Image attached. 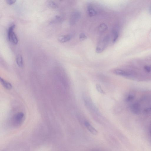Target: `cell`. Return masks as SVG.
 <instances>
[{
  "label": "cell",
  "instance_id": "cell-1",
  "mask_svg": "<svg viewBox=\"0 0 151 151\" xmlns=\"http://www.w3.org/2000/svg\"><path fill=\"white\" fill-rule=\"evenodd\" d=\"M109 40V36H105L103 39L101 40L96 46V53H100L105 50L108 45Z\"/></svg>",
  "mask_w": 151,
  "mask_h": 151
},
{
  "label": "cell",
  "instance_id": "cell-2",
  "mask_svg": "<svg viewBox=\"0 0 151 151\" xmlns=\"http://www.w3.org/2000/svg\"><path fill=\"white\" fill-rule=\"evenodd\" d=\"M25 116L23 113H18L15 115L13 118V121L14 125L19 126L23 122Z\"/></svg>",
  "mask_w": 151,
  "mask_h": 151
},
{
  "label": "cell",
  "instance_id": "cell-3",
  "mask_svg": "<svg viewBox=\"0 0 151 151\" xmlns=\"http://www.w3.org/2000/svg\"><path fill=\"white\" fill-rule=\"evenodd\" d=\"M81 13L78 11H75L72 13L69 19V23L70 25L73 26L75 25L80 19Z\"/></svg>",
  "mask_w": 151,
  "mask_h": 151
},
{
  "label": "cell",
  "instance_id": "cell-4",
  "mask_svg": "<svg viewBox=\"0 0 151 151\" xmlns=\"http://www.w3.org/2000/svg\"><path fill=\"white\" fill-rule=\"evenodd\" d=\"M72 36L71 34H66L59 36L58 38V41L61 43L66 42L71 40Z\"/></svg>",
  "mask_w": 151,
  "mask_h": 151
},
{
  "label": "cell",
  "instance_id": "cell-5",
  "mask_svg": "<svg viewBox=\"0 0 151 151\" xmlns=\"http://www.w3.org/2000/svg\"><path fill=\"white\" fill-rule=\"evenodd\" d=\"M85 125L89 131L92 134L95 135L98 134V132L97 130L89 122L87 121L85 123Z\"/></svg>",
  "mask_w": 151,
  "mask_h": 151
},
{
  "label": "cell",
  "instance_id": "cell-6",
  "mask_svg": "<svg viewBox=\"0 0 151 151\" xmlns=\"http://www.w3.org/2000/svg\"><path fill=\"white\" fill-rule=\"evenodd\" d=\"M114 73L115 75L123 76H130L131 74L121 69H117L114 71Z\"/></svg>",
  "mask_w": 151,
  "mask_h": 151
},
{
  "label": "cell",
  "instance_id": "cell-7",
  "mask_svg": "<svg viewBox=\"0 0 151 151\" xmlns=\"http://www.w3.org/2000/svg\"><path fill=\"white\" fill-rule=\"evenodd\" d=\"M1 82L2 86L7 90H11L13 88V86L10 83L2 78H1Z\"/></svg>",
  "mask_w": 151,
  "mask_h": 151
},
{
  "label": "cell",
  "instance_id": "cell-8",
  "mask_svg": "<svg viewBox=\"0 0 151 151\" xmlns=\"http://www.w3.org/2000/svg\"><path fill=\"white\" fill-rule=\"evenodd\" d=\"M16 61L17 65L19 67L23 68L24 67L23 59L20 54L17 55L16 58Z\"/></svg>",
  "mask_w": 151,
  "mask_h": 151
},
{
  "label": "cell",
  "instance_id": "cell-9",
  "mask_svg": "<svg viewBox=\"0 0 151 151\" xmlns=\"http://www.w3.org/2000/svg\"><path fill=\"white\" fill-rule=\"evenodd\" d=\"M132 112L136 114H138L140 112V107L139 104L135 103L133 104L131 107Z\"/></svg>",
  "mask_w": 151,
  "mask_h": 151
},
{
  "label": "cell",
  "instance_id": "cell-10",
  "mask_svg": "<svg viewBox=\"0 0 151 151\" xmlns=\"http://www.w3.org/2000/svg\"><path fill=\"white\" fill-rule=\"evenodd\" d=\"M108 27L104 23H102L100 24L98 28V31L100 34L103 33L108 30Z\"/></svg>",
  "mask_w": 151,
  "mask_h": 151
},
{
  "label": "cell",
  "instance_id": "cell-11",
  "mask_svg": "<svg viewBox=\"0 0 151 151\" xmlns=\"http://www.w3.org/2000/svg\"><path fill=\"white\" fill-rule=\"evenodd\" d=\"M15 28V25L14 24L11 25L9 28L8 31H7V37L9 41L12 34L14 32L13 31Z\"/></svg>",
  "mask_w": 151,
  "mask_h": 151
},
{
  "label": "cell",
  "instance_id": "cell-12",
  "mask_svg": "<svg viewBox=\"0 0 151 151\" xmlns=\"http://www.w3.org/2000/svg\"><path fill=\"white\" fill-rule=\"evenodd\" d=\"M87 12L89 15L90 17L95 16L97 14V12L93 7L89 6L87 8Z\"/></svg>",
  "mask_w": 151,
  "mask_h": 151
},
{
  "label": "cell",
  "instance_id": "cell-13",
  "mask_svg": "<svg viewBox=\"0 0 151 151\" xmlns=\"http://www.w3.org/2000/svg\"><path fill=\"white\" fill-rule=\"evenodd\" d=\"M10 41H11L14 44L17 45L18 43V39L16 34L14 32L12 34L10 39Z\"/></svg>",
  "mask_w": 151,
  "mask_h": 151
},
{
  "label": "cell",
  "instance_id": "cell-14",
  "mask_svg": "<svg viewBox=\"0 0 151 151\" xmlns=\"http://www.w3.org/2000/svg\"><path fill=\"white\" fill-rule=\"evenodd\" d=\"M47 4L48 7L56 9L58 7L57 4L53 1H48Z\"/></svg>",
  "mask_w": 151,
  "mask_h": 151
},
{
  "label": "cell",
  "instance_id": "cell-15",
  "mask_svg": "<svg viewBox=\"0 0 151 151\" xmlns=\"http://www.w3.org/2000/svg\"><path fill=\"white\" fill-rule=\"evenodd\" d=\"M62 21V19L61 16H56L51 21L50 23L53 24L56 23H59Z\"/></svg>",
  "mask_w": 151,
  "mask_h": 151
},
{
  "label": "cell",
  "instance_id": "cell-16",
  "mask_svg": "<svg viewBox=\"0 0 151 151\" xmlns=\"http://www.w3.org/2000/svg\"><path fill=\"white\" fill-rule=\"evenodd\" d=\"M113 42L115 43L118 38L119 34L118 32L115 30H113Z\"/></svg>",
  "mask_w": 151,
  "mask_h": 151
},
{
  "label": "cell",
  "instance_id": "cell-17",
  "mask_svg": "<svg viewBox=\"0 0 151 151\" xmlns=\"http://www.w3.org/2000/svg\"><path fill=\"white\" fill-rule=\"evenodd\" d=\"M135 98V95L132 94L128 95L126 98V101L127 102H130L133 100Z\"/></svg>",
  "mask_w": 151,
  "mask_h": 151
},
{
  "label": "cell",
  "instance_id": "cell-18",
  "mask_svg": "<svg viewBox=\"0 0 151 151\" xmlns=\"http://www.w3.org/2000/svg\"><path fill=\"white\" fill-rule=\"evenodd\" d=\"M96 88L97 91L100 93L102 94H105V92L103 90L101 86L100 85H99V84H97V85H96Z\"/></svg>",
  "mask_w": 151,
  "mask_h": 151
},
{
  "label": "cell",
  "instance_id": "cell-19",
  "mask_svg": "<svg viewBox=\"0 0 151 151\" xmlns=\"http://www.w3.org/2000/svg\"><path fill=\"white\" fill-rule=\"evenodd\" d=\"M87 38V37L86 35L83 33H81L79 36V39L81 41L85 40Z\"/></svg>",
  "mask_w": 151,
  "mask_h": 151
},
{
  "label": "cell",
  "instance_id": "cell-20",
  "mask_svg": "<svg viewBox=\"0 0 151 151\" xmlns=\"http://www.w3.org/2000/svg\"><path fill=\"white\" fill-rule=\"evenodd\" d=\"M6 1L7 4L9 5H11L15 3L16 1V0H6Z\"/></svg>",
  "mask_w": 151,
  "mask_h": 151
},
{
  "label": "cell",
  "instance_id": "cell-21",
  "mask_svg": "<svg viewBox=\"0 0 151 151\" xmlns=\"http://www.w3.org/2000/svg\"><path fill=\"white\" fill-rule=\"evenodd\" d=\"M144 69L146 71L148 72L151 71V66H146L144 67Z\"/></svg>",
  "mask_w": 151,
  "mask_h": 151
},
{
  "label": "cell",
  "instance_id": "cell-22",
  "mask_svg": "<svg viewBox=\"0 0 151 151\" xmlns=\"http://www.w3.org/2000/svg\"><path fill=\"white\" fill-rule=\"evenodd\" d=\"M146 113H148L151 112V108H148L145 110Z\"/></svg>",
  "mask_w": 151,
  "mask_h": 151
},
{
  "label": "cell",
  "instance_id": "cell-23",
  "mask_svg": "<svg viewBox=\"0 0 151 151\" xmlns=\"http://www.w3.org/2000/svg\"><path fill=\"white\" fill-rule=\"evenodd\" d=\"M150 137L151 138V130H150Z\"/></svg>",
  "mask_w": 151,
  "mask_h": 151
}]
</instances>
